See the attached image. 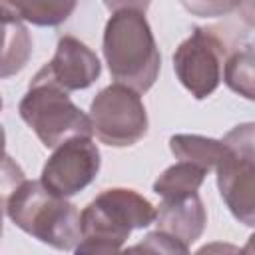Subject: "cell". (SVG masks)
I'll return each mask as SVG.
<instances>
[{
  "label": "cell",
  "mask_w": 255,
  "mask_h": 255,
  "mask_svg": "<svg viewBox=\"0 0 255 255\" xmlns=\"http://www.w3.org/2000/svg\"><path fill=\"white\" fill-rule=\"evenodd\" d=\"M88 116L98 139L112 147L137 143L145 137L149 126L141 96L118 82L96 94Z\"/></svg>",
  "instance_id": "cell-6"
},
{
  "label": "cell",
  "mask_w": 255,
  "mask_h": 255,
  "mask_svg": "<svg viewBox=\"0 0 255 255\" xmlns=\"http://www.w3.org/2000/svg\"><path fill=\"white\" fill-rule=\"evenodd\" d=\"M6 157H8L6 155V133H4V126L0 124V167H2Z\"/></svg>",
  "instance_id": "cell-20"
},
{
  "label": "cell",
  "mask_w": 255,
  "mask_h": 255,
  "mask_svg": "<svg viewBox=\"0 0 255 255\" xmlns=\"http://www.w3.org/2000/svg\"><path fill=\"white\" fill-rule=\"evenodd\" d=\"M2 106H4V104H2V96H0V110H2Z\"/></svg>",
  "instance_id": "cell-21"
},
{
  "label": "cell",
  "mask_w": 255,
  "mask_h": 255,
  "mask_svg": "<svg viewBox=\"0 0 255 255\" xmlns=\"http://www.w3.org/2000/svg\"><path fill=\"white\" fill-rule=\"evenodd\" d=\"M155 207L135 189H104L80 213L76 253H118L133 229L149 227Z\"/></svg>",
  "instance_id": "cell-2"
},
{
  "label": "cell",
  "mask_w": 255,
  "mask_h": 255,
  "mask_svg": "<svg viewBox=\"0 0 255 255\" xmlns=\"http://www.w3.org/2000/svg\"><path fill=\"white\" fill-rule=\"evenodd\" d=\"M24 179V171L10 159L6 157L2 167H0V239H2V231H4V223H2V209H4V203H6V197L4 193L12 191V187Z\"/></svg>",
  "instance_id": "cell-18"
},
{
  "label": "cell",
  "mask_w": 255,
  "mask_h": 255,
  "mask_svg": "<svg viewBox=\"0 0 255 255\" xmlns=\"http://www.w3.org/2000/svg\"><path fill=\"white\" fill-rule=\"evenodd\" d=\"M225 58V44L213 30L193 28L191 36L173 52V70L195 100H205L219 88Z\"/></svg>",
  "instance_id": "cell-7"
},
{
  "label": "cell",
  "mask_w": 255,
  "mask_h": 255,
  "mask_svg": "<svg viewBox=\"0 0 255 255\" xmlns=\"http://www.w3.org/2000/svg\"><path fill=\"white\" fill-rule=\"evenodd\" d=\"M151 0H104V6L112 12L116 10H137V12H147Z\"/></svg>",
  "instance_id": "cell-19"
},
{
  "label": "cell",
  "mask_w": 255,
  "mask_h": 255,
  "mask_svg": "<svg viewBox=\"0 0 255 255\" xmlns=\"http://www.w3.org/2000/svg\"><path fill=\"white\" fill-rule=\"evenodd\" d=\"M153 223L159 231L169 235L189 253V247L201 237L205 229L207 211L199 193H191L185 197H169L161 199L159 207L155 209Z\"/></svg>",
  "instance_id": "cell-10"
},
{
  "label": "cell",
  "mask_w": 255,
  "mask_h": 255,
  "mask_svg": "<svg viewBox=\"0 0 255 255\" xmlns=\"http://www.w3.org/2000/svg\"><path fill=\"white\" fill-rule=\"evenodd\" d=\"M102 155L92 135H74L54 147L42 167L40 181L60 197H72L86 189L100 173Z\"/></svg>",
  "instance_id": "cell-8"
},
{
  "label": "cell",
  "mask_w": 255,
  "mask_h": 255,
  "mask_svg": "<svg viewBox=\"0 0 255 255\" xmlns=\"http://www.w3.org/2000/svg\"><path fill=\"white\" fill-rule=\"evenodd\" d=\"M131 249H133V251L143 249V251H153V253H187L179 243H175L169 235H165V233L159 231V229L147 233V235L143 237V241H141L139 245H133Z\"/></svg>",
  "instance_id": "cell-17"
},
{
  "label": "cell",
  "mask_w": 255,
  "mask_h": 255,
  "mask_svg": "<svg viewBox=\"0 0 255 255\" xmlns=\"http://www.w3.org/2000/svg\"><path fill=\"white\" fill-rule=\"evenodd\" d=\"M169 149L175 159L191 161L211 171L225 149L223 139H213L197 133H175L169 137Z\"/></svg>",
  "instance_id": "cell-14"
},
{
  "label": "cell",
  "mask_w": 255,
  "mask_h": 255,
  "mask_svg": "<svg viewBox=\"0 0 255 255\" xmlns=\"http://www.w3.org/2000/svg\"><path fill=\"white\" fill-rule=\"evenodd\" d=\"M20 118L32 128L46 147H56L74 135H92V122L60 86L32 78L28 92L18 106Z\"/></svg>",
  "instance_id": "cell-4"
},
{
  "label": "cell",
  "mask_w": 255,
  "mask_h": 255,
  "mask_svg": "<svg viewBox=\"0 0 255 255\" xmlns=\"http://www.w3.org/2000/svg\"><path fill=\"white\" fill-rule=\"evenodd\" d=\"M32 56V36L18 16L0 8V80L20 74Z\"/></svg>",
  "instance_id": "cell-11"
},
{
  "label": "cell",
  "mask_w": 255,
  "mask_h": 255,
  "mask_svg": "<svg viewBox=\"0 0 255 255\" xmlns=\"http://www.w3.org/2000/svg\"><path fill=\"white\" fill-rule=\"evenodd\" d=\"M76 6L78 0H0V8L34 26H60Z\"/></svg>",
  "instance_id": "cell-12"
},
{
  "label": "cell",
  "mask_w": 255,
  "mask_h": 255,
  "mask_svg": "<svg viewBox=\"0 0 255 255\" xmlns=\"http://www.w3.org/2000/svg\"><path fill=\"white\" fill-rule=\"evenodd\" d=\"M100 72L102 64L94 50L74 36H62L52 60L36 72V78L48 80L66 92H78L90 88Z\"/></svg>",
  "instance_id": "cell-9"
},
{
  "label": "cell",
  "mask_w": 255,
  "mask_h": 255,
  "mask_svg": "<svg viewBox=\"0 0 255 255\" xmlns=\"http://www.w3.org/2000/svg\"><path fill=\"white\" fill-rule=\"evenodd\" d=\"M225 84L235 94L253 100V48L247 44L243 50L233 52L223 62L221 72Z\"/></svg>",
  "instance_id": "cell-15"
},
{
  "label": "cell",
  "mask_w": 255,
  "mask_h": 255,
  "mask_svg": "<svg viewBox=\"0 0 255 255\" xmlns=\"http://www.w3.org/2000/svg\"><path fill=\"white\" fill-rule=\"evenodd\" d=\"M225 149L215 163L217 187L231 215L247 227L255 225V126H235L223 137Z\"/></svg>",
  "instance_id": "cell-5"
},
{
  "label": "cell",
  "mask_w": 255,
  "mask_h": 255,
  "mask_svg": "<svg viewBox=\"0 0 255 255\" xmlns=\"http://www.w3.org/2000/svg\"><path fill=\"white\" fill-rule=\"evenodd\" d=\"M10 221L40 243L60 251H74L80 241V211L68 197L46 189L42 181L22 179L6 197Z\"/></svg>",
  "instance_id": "cell-3"
},
{
  "label": "cell",
  "mask_w": 255,
  "mask_h": 255,
  "mask_svg": "<svg viewBox=\"0 0 255 255\" xmlns=\"http://www.w3.org/2000/svg\"><path fill=\"white\" fill-rule=\"evenodd\" d=\"M181 6L199 18H221L229 16L243 6H251V0H179Z\"/></svg>",
  "instance_id": "cell-16"
},
{
  "label": "cell",
  "mask_w": 255,
  "mask_h": 255,
  "mask_svg": "<svg viewBox=\"0 0 255 255\" xmlns=\"http://www.w3.org/2000/svg\"><path fill=\"white\" fill-rule=\"evenodd\" d=\"M104 58L112 78L137 94H145L157 80L161 56L143 12L116 10L104 28Z\"/></svg>",
  "instance_id": "cell-1"
},
{
  "label": "cell",
  "mask_w": 255,
  "mask_h": 255,
  "mask_svg": "<svg viewBox=\"0 0 255 255\" xmlns=\"http://www.w3.org/2000/svg\"><path fill=\"white\" fill-rule=\"evenodd\" d=\"M207 173H209V171L203 169L201 165L179 159L177 163L169 165V167L153 181V191H155L161 199L185 197V195L197 193V189L201 187V183H203V179H205Z\"/></svg>",
  "instance_id": "cell-13"
}]
</instances>
